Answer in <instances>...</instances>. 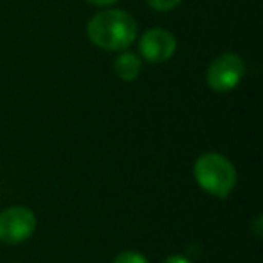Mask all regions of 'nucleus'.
<instances>
[{
  "mask_svg": "<svg viewBox=\"0 0 263 263\" xmlns=\"http://www.w3.org/2000/svg\"><path fill=\"white\" fill-rule=\"evenodd\" d=\"M87 36L103 51H123L136 40L137 22L126 11L106 9L90 18L87 24Z\"/></svg>",
  "mask_w": 263,
  "mask_h": 263,
  "instance_id": "1",
  "label": "nucleus"
},
{
  "mask_svg": "<svg viewBox=\"0 0 263 263\" xmlns=\"http://www.w3.org/2000/svg\"><path fill=\"white\" fill-rule=\"evenodd\" d=\"M197 184L213 197L226 198L236 186V170L233 162L220 154H204L193 166Z\"/></svg>",
  "mask_w": 263,
  "mask_h": 263,
  "instance_id": "2",
  "label": "nucleus"
},
{
  "mask_svg": "<svg viewBox=\"0 0 263 263\" xmlns=\"http://www.w3.org/2000/svg\"><path fill=\"white\" fill-rule=\"evenodd\" d=\"M245 76V62L234 52L220 54L215 62L209 65L205 80L211 90L218 94H227L240 85Z\"/></svg>",
  "mask_w": 263,
  "mask_h": 263,
  "instance_id": "3",
  "label": "nucleus"
},
{
  "mask_svg": "<svg viewBox=\"0 0 263 263\" xmlns=\"http://www.w3.org/2000/svg\"><path fill=\"white\" fill-rule=\"evenodd\" d=\"M36 229V216L24 205H13L0 213V240L15 245L26 241Z\"/></svg>",
  "mask_w": 263,
  "mask_h": 263,
  "instance_id": "4",
  "label": "nucleus"
},
{
  "mask_svg": "<svg viewBox=\"0 0 263 263\" xmlns=\"http://www.w3.org/2000/svg\"><path fill=\"white\" fill-rule=\"evenodd\" d=\"M139 51L141 56L150 63H164L175 54L177 40L170 31L155 27L141 36Z\"/></svg>",
  "mask_w": 263,
  "mask_h": 263,
  "instance_id": "5",
  "label": "nucleus"
},
{
  "mask_svg": "<svg viewBox=\"0 0 263 263\" xmlns=\"http://www.w3.org/2000/svg\"><path fill=\"white\" fill-rule=\"evenodd\" d=\"M114 70H116L117 78H121L123 81H134L139 78L143 63H141L139 56L132 54V52H123L114 62Z\"/></svg>",
  "mask_w": 263,
  "mask_h": 263,
  "instance_id": "6",
  "label": "nucleus"
},
{
  "mask_svg": "<svg viewBox=\"0 0 263 263\" xmlns=\"http://www.w3.org/2000/svg\"><path fill=\"white\" fill-rule=\"evenodd\" d=\"M114 263H150V261H148L141 252L123 251L121 254H117L116 258H114Z\"/></svg>",
  "mask_w": 263,
  "mask_h": 263,
  "instance_id": "7",
  "label": "nucleus"
},
{
  "mask_svg": "<svg viewBox=\"0 0 263 263\" xmlns=\"http://www.w3.org/2000/svg\"><path fill=\"white\" fill-rule=\"evenodd\" d=\"M146 2L155 11H162V13L172 11V9H175L180 4V0H146Z\"/></svg>",
  "mask_w": 263,
  "mask_h": 263,
  "instance_id": "8",
  "label": "nucleus"
},
{
  "mask_svg": "<svg viewBox=\"0 0 263 263\" xmlns=\"http://www.w3.org/2000/svg\"><path fill=\"white\" fill-rule=\"evenodd\" d=\"M162 263H191V261L187 258H184V256L173 254V256H168V258H166Z\"/></svg>",
  "mask_w": 263,
  "mask_h": 263,
  "instance_id": "9",
  "label": "nucleus"
},
{
  "mask_svg": "<svg viewBox=\"0 0 263 263\" xmlns=\"http://www.w3.org/2000/svg\"><path fill=\"white\" fill-rule=\"evenodd\" d=\"M261 215H258L256 216V220H254V223H252V231H254V236H261Z\"/></svg>",
  "mask_w": 263,
  "mask_h": 263,
  "instance_id": "10",
  "label": "nucleus"
},
{
  "mask_svg": "<svg viewBox=\"0 0 263 263\" xmlns=\"http://www.w3.org/2000/svg\"><path fill=\"white\" fill-rule=\"evenodd\" d=\"M88 4H92V6H99V8H103V6H112V4H116L117 0H87Z\"/></svg>",
  "mask_w": 263,
  "mask_h": 263,
  "instance_id": "11",
  "label": "nucleus"
}]
</instances>
